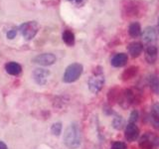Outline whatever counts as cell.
Returning <instances> with one entry per match:
<instances>
[{
  "label": "cell",
  "mask_w": 159,
  "mask_h": 149,
  "mask_svg": "<svg viewBox=\"0 0 159 149\" xmlns=\"http://www.w3.org/2000/svg\"><path fill=\"white\" fill-rule=\"evenodd\" d=\"M137 119H138V112L137 111H133L130 114V117H129V122L135 123Z\"/></svg>",
  "instance_id": "cell-23"
},
{
  "label": "cell",
  "mask_w": 159,
  "mask_h": 149,
  "mask_svg": "<svg viewBox=\"0 0 159 149\" xmlns=\"http://www.w3.org/2000/svg\"><path fill=\"white\" fill-rule=\"evenodd\" d=\"M111 149H127V146H126V144L124 143V142L116 141V142H114L112 144Z\"/></svg>",
  "instance_id": "cell-22"
},
{
  "label": "cell",
  "mask_w": 159,
  "mask_h": 149,
  "mask_svg": "<svg viewBox=\"0 0 159 149\" xmlns=\"http://www.w3.org/2000/svg\"><path fill=\"white\" fill-rule=\"evenodd\" d=\"M137 71H138V68L137 67H130L128 68L127 70L123 72L122 74V79L123 81H127V79H132L133 77H135V74H137Z\"/></svg>",
  "instance_id": "cell-19"
},
{
  "label": "cell",
  "mask_w": 159,
  "mask_h": 149,
  "mask_svg": "<svg viewBox=\"0 0 159 149\" xmlns=\"http://www.w3.org/2000/svg\"><path fill=\"white\" fill-rule=\"evenodd\" d=\"M128 33L132 38H137L141 35V27L138 22H133L129 25L128 27Z\"/></svg>",
  "instance_id": "cell-16"
},
{
  "label": "cell",
  "mask_w": 159,
  "mask_h": 149,
  "mask_svg": "<svg viewBox=\"0 0 159 149\" xmlns=\"http://www.w3.org/2000/svg\"><path fill=\"white\" fill-rule=\"evenodd\" d=\"M0 149H8V147H7V145L4 142L0 141Z\"/></svg>",
  "instance_id": "cell-25"
},
{
  "label": "cell",
  "mask_w": 159,
  "mask_h": 149,
  "mask_svg": "<svg viewBox=\"0 0 159 149\" xmlns=\"http://www.w3.org/2000/svg\"><path fill=\"white\" fill-rule=\"evenodd\" d=\"M124 124V121L121 116H117L113 119V127L116 129H121Z\"/></svg>",
  "instance_id": "cell-21"
},
{
  "label": "cell",
  "mask_w": 159,
  "mask_h": 149,
  "mask_svg": "<svg viewBox=\"0 0 159 149\" xmlns=\"http://www.w3.org/2000/svg\"><path fill=\"white\" fill-rule=\"evenodd\" d=\"M16 33H17V30L16 29H10L9 31L7 32V38L8 39H14L15 36H16Z\"/></svg>",
  "instance_id": "cell-24"
},
{
  "label": "cell",
  "mask_w": 159,
  "mask_h": 149,
  "mask_svg": "<svg viewBox=\"0 0 159 149\" xmlns=\"http://www.w3.org/2000/svg\"><path fill=\"white\" fill-rule=\"evenodd\" d=\"M33 61L34 63L41 65V66H50L56 62V56L51 53H44L35 57Z\"/></svg>",
  "instance_id": "cell-8"
},
{
  "label": "cell",
  "mask_w": 159,
  "mask_h": 149,
  "mask_svg": "<svg viewBox=\"0 0 159 149\" xmlns=\"http://www.w3.org/2000/svg\"><path fill=\"white\" fill-rule=\"evenodd\" d=\"M159 145V137L150 132L145 133L139 140L140 149H155Z\"/></svg>",
  "instance_id": "cell-5"
},
{
  "label": "cell",
  "mask_w": 159,
  "mask_h": 149,
  "mask_svg": "<svg viewBox=\"0 0 159 149\" xmlns=\"http://www.w3.org/2000/svg\"><path fill=\"white\" fill-rule=\"evenodd\" d=\"M135 101V96H134V93L131 89H125L124 92L121 93H119V97H118V102L121 104L123 107H127L130 104H132Z\"/></svg>",
  "instance_id": "cell-6"
},
{
  "label": "cell",
  "mask_w": 159,
  "mask_h": 149,
  "mask_svg": "<svg viewBox=\"0 0 159 149\" xmlns=\"http://www.w3.org/2000/svg\"><path fill=\"white\" fill-rule=\"evenodd\" d=\"M158 58V49L155 45H149L145 50V59L148 64H154Z\"/></svg>",
  "instance_id": "cell-11"
},
{
  "label": "cell",
  "mask_w": 159,
  "mask_h": 149,
  "mask_svg": "<svg viewBox=\"0 0 159 149\" xmlns=\"http://www.w3.org/2000/svg\"><path fill=\"white\" fill-rule=\"evenodd\" d=\"M127 50L132 58H137L138 56H140V54L142 53L143 46L140 42H132L128 45Z\"/></svg>",
  "instance_id": "cell-13"
},
{
  "label": "cell",
  "mask_w": 159,
  "mask_h": 149,
  "mask_svg": "<svg viewBox=\"0 0 159 149\" xmlns=\"http://www.w3.org/2000/svg\"><path fill=\"white\" fill-rule=\"evenodd\" d=\"M51 131L54 135L56 136H59L60 134H61V131H62V123L61 122H56L52 124L51 126Z\"/></svg>",
  "instance_id": "cell-20"
},
{
  "label": "cell",
  "mask_w": 159,
  "mask_h": 149,
  "mask_svg": "<svg viewBox=\"0 0 159 149\" xmlns=\"http://www.w3.org/2000/svg\"><path fill=\"white\" fill-rule=\"evenodd\" d=\"M83 73V66L79 63H74L66 69L64 74L65 83H74L81 77Z\"/></svg>",
  "instance_id": "cell-3"
},
{
  "label": "cell",
  "mask_w": 159,
  "mask_h": 149,
  "mask_svg": "<svg viewBox=\"0 0 159 149\" xmlns=\"http://www.w3.org/2000/svg\"><path fill=\"white\" fill-rule=\"evenodd\" d=\"M69 1H72V0H69ZM75 1H76V2H81V1H83V0H75Z\"/></svg>",
  "instance_id": "cell-26"
},
{
  "label": "cell",
  "mask_w": 159,
  "mask_h": 149,
  "mask_svg": "<svg viewBox=\"0 0 159 149\" xmlns=\"http://www.w3.org/2000/svg\"><path fill=\"white\" fill-rule=\"evenodd\" d=\"M128 61V57L126 54L124 53H118L116 55H114L111 59V65L116 68H119V67H123L125 66L126 63Z\"/></svg>",
  "instance_id": "cell-12"
},
{
  "label": "cell",
  "mask_w": 159,
  "mask_h": 149,
  "mask_svg": "<svg viewBox=\"0 0 159 149\" xmlns=\"http://www.w3.org/2000/svg\"><path fill=\"white\" fill-rule=\"evenodd\" d=\"M148 84L154 93L159 94V78L156 76V74H151V76H149Z\"/></svg>",
  "instance_id": "cell-17"
},
{
  "label": "cell",
  "mask_w": 159,
  "mask_h": 149,
  "mask_svg": "<svg viewBox=\"0 0 159 149\" xmlns=\"http://www.w3.org/2000/svg\"><path fill=\"white\" fill-rule=\"evenodd\" d=\"M20 32H21L22 36L26 40H31L35 37L39 30V24L36 21H29L25 22L20 25L19 27Z\"/></svg>",
  "instance_id": "cell-4"
},
{
  "label": "cell",
  "mask_w": 159,
  "mask_h": 149,
  "mask_svg": "<svg viewBox=\"0 0 159 149\" xmlns=\"http://www.w3.org/2000/svg\"><path fill=\"white\" fill-rule=\"evenodd\" d=\"M5 71L11 76H18L22 72V67L16 62H9L5 65Z\"/></svg>",
  "instance_id": "cell-14"
},
{
  "label": "cell",
  "mask_w": 159,
  "mask_h": 149,
  "mask_svg": "<svg viewBox=\"0 0 159 149\" xmlns=\"http://www.w3.org/2000/svg\"><path fill=\"white\" fill-rule=\"evenodd\" d=\"M150 120L153 127L155 129H159V104H153L150 112Z\"/></svg>",
  "instance_id": "cell-15"
},
{
  "label": "cell",
  "mask_w": 159,
  "mask_h": 149,
  "mask_svg": "<svg viewBox=\"0 0 159 149\" xmlns=\"http://www.w3.org/2000/svg\"><path fill=\"white\" fill-rule=\"evenodd\" d=\"M49 76H50V72L48 71V70H45V69H41V68L35 69L34 72H33L34 81H35V83L40 84V86H44V84H46Z\"/></svg>",
  "instance_id": "cell-7"
},
{
  "label": "cell",
  "mask_w": 159,
  "mask_h": 149,
  "mask_svg": "<svg viewBox=\"0 0 159 149\" xmlns=\"http://www.w3.org/2000/svg\"><path fill=\"white\" fill-rule=\"evenodd\" d=\"M157 29H158V31H159V18H158V24H157Z\"/></svg>",
  "instance_id": "cell-27"
},
{
  "label": "cell",
  "mask_w": 159,
  "mask_h": 149,
  "mask_svg": "<svg viewBox=\"0 0 159 149\" xmlns=\"http://www.w3.org/2000/svg\"><path fill=\"white\" fill-rule=\"evenodd\" d=\"M63 41L65 42V44L68 45V46H74L75 42H76V39H75V35L72 31L70 30H66V31L63 32Z\"/></svg>",
  "instance_id": "cell-18"
},
{
  "label": "cell",
  "mask_w": 159,
  "mask_h": 149,
  "mask_svg": "<svg viewBox=\"0 0 159 149\" xmlns=\"http://www.w3.org/2000/svg\"><path fill=\"white\" fill-rule=\"evenodd\" d=\"M64 143L70 149H76L81 144V130L77 123H72L64 134Z\"/></svg>",
  "instance_id": "cell-1"
},
{
  "label": "cell",
  "mask_w": 159,
  "mask_h": 149,
  "mask_svg": "<svg viewBox=\"0 0 159 149\" xmlns=\"http://www.w3.org/2000/svg\"><path fill=\"white\" fill-rule=\"evenodd\" d=\"M104 77L102 71V68H98L93 73V76L89 79V88L93 93H98L103 87Z\"/></svg>",
  "instance_id": "cell-2"
},
{
  "label": "cell",
  "mask_w": 159,
  "mask_h": 149,
  "mask_svg": "<svg viewBox=\"0 0 159 149\" xmlns=\"http://www.w3.org/2000/svg\"><path fill=\"white\" fill-rule=\"evenodd\" d=\"M125 139L129 142L135 141L139 136V129L135 125V123L129 122L125 127V132H124Z\"/></svg>",
  "instance_id": "cell-9"
},
{
  "label": "cell",
  "mask_w": 159,
  "mask_h": 149,
  "mask_svg": "<svg viewBox=\"0 0 159 149\" xmlns=\"http://www.w3.org/2000/svg\"><path fill=\"white\" fill-rule=\"evenodd\" d=\"M141 37L144 43H147V44L152 43L154 41H156L157 32L153 27H146L141 33Z\"/></svg>",
  "instance_id": "cell-10"
}]
</instances>
